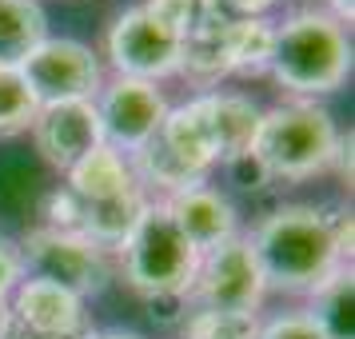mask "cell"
Listing matches in <instances>:
<instances>
[{"label":"cell","mask_w":355,"mask_h":339,"mask_svg":"<svg viewBox=\"0 0 355 339\" xmlns=\"http://www.w3.org/2000/svg\"><path fill=\"white\" fill-rule=\"evenodd\" d=\"M24 272L36 279H49L72 295H100L112 279V268L92 240L72 236V232H52V227H33L20 240Z\"/></svg>","instance_id":"7"},{"label":"cell","mask_w":355,"mask_h":339,"mask_svg":"<svg viewBox=\"0 0 355 339\" xmlns=\"http://www.w3.org/2000/svg\"><path fill=\"white\" fill-rule=\"evenodd\" d=\"M224 4L227 17H263L272 4H279V0H220Z\"/></svg>","instance_id":"28"},{"label":"cell","mask_w":355,"mask_h":339,"mask_svg":"<svg viewBox=\"0 0 355 339\" xmlns=\"http://www.w3.org/2000/svg\"><path fill=\"white\" fill-rule=\"evenodd\" d=\"M40 40H49V17L40 0H0V64L20 68Z\"/></svg>","instance_id":"17"},{"label":"cell","mask_w":355,"mask_h":339,"mask_svg":"<svg viewBox=\"0 0 355 339\" xmlns=\"http://www.w3.org/2000/svg\"><path fill=\"white\" fill-rule=\"evenodd\" d=\"M132 176L140 180V184H152V188H164L168 195L184 192V188H196V184H208L204 172H196L192 164L176 156L172 148L160 140V132L156 136H148L144 144L132 152Z\"/></svg>","instance_id":"15"},{"label":"cell","mask_w":355,"mask_h":339,"mask_svg":"<svg viewBox=\"0 0 355 339\" xmlns=\"http://www.w3.org/2000/svg\"><path fill=\"white\" fill-rule=\"evenodd\" d=\"M124 275L144 299L152 295H188L200 268V252L184 240L164 204H148L140 224L124 240Z\"/></svg>","instance_id":"5"},{"label":"cell","mask_w":355,"mask_h":339,"mask_svg":"<svg viewBox=\"0 0 355 339\" xmlns=\"http://www.w3.org/2000/svg\"><path fill=\"white\" fill-rule=\"evenodd\" d=\"M24 256H20V243H12V240H4L0 236V304L17 291V284L24 279Z\"/></svg>","instance_id":"25"},{"label":"cell","mask_w":355,"mask_h":339,"mask_svg":"<svg viewBox=\"0 0 355 339\" xmlns=\"http://www.w3.org/2000/svg\"><path fill=\"white\" fill-rule=\"evenodd\" d=\"M259 339H327V336L307 311H291V315H275L272 323H259Z\"/></svg>","instance_id":"22"},{"label":"cell","mask_w":355,"mask_h":339,"mask_svg":"<svg viewBox=\"0 0 355 339\" xmlns=\"http://www.w3.org/2000/svg\"><path fill=\"white\" fill-rule=\"evenodd\" d=\"M36 112H40V104H36L28 80L20 76V68L0 64V136H17V132L33 128Z\"/></svg>","instance_id":"19"},{"label":"cell","mask_w":355,"mask_h":339,"mask_svg":"<svg viewBox=\"0 0 355 339\" xmlns=\"http://www.w3.org/2000/svg\"><path fill=\"white\" fill-rule=\"evenodd\" d=\"M24 327L33 331H49V336H76V331H92V323L84 315V299L72 291L56 288L49 279H20L12 291V304H4Z\"/></svg>","instance_id":"13"},{"label":"cell","mask_w":355,"mask_h":339,"mask_svg":"<svg viewBox=\"0 0 355 339\" xmlns=\"http://www.w3.org/2000/svg\"><path fill=\"white\" fill-rule=\"evenodd\" d=\"M339 132L323 104L291 100L263 112L256 136V156L268 164L272 180H307L323 172L336 156Z\"/></svg>","instance_id":"4"},{"label":"cell","mask_w":355,"mask_h":339,"mask_svg":"<svg viewBox=\"0 0 355 339\" xmlns=\"http://www.w3.org/2000/svg\"><path fill=\"white\" fill-rule=\"evenodd\" d=\"M108 60L116 76L156 84L180 68V36L164 28L160 20H152L144 8H128L108 28Z\"/></svg>","instance_id":"10"},{"label":"cell","mask_w":355,"mask_h":339,"mask_svg":"<svg viewBox=\"0 0 355 339\" xmlns=\"http://www.w3.org/2000/svg\"><path fill=\"white\" fill-rule=\"evenodd\" d=\"M196 100H200V112H204V124H208L211 148H216L220 164L256 148L259 120H263L259 104H252L248 96H224V92H204Z\"/></svg>","instance_id":"14"},{"label":"cell","mask_w":355,"mask_h":339,"mask_svg":"<svg viewBox=\"0 0 355 339\" xmlns=\"http://www.w3.org/2000/svg\"><path fill=\"white\" fill-rule=\"evenodd\" d=\"M331 4V17L339 20V24H352V17H355V0H327Z\"/></svg>","instance_id":"29"},{"label":"cell","mask_w":355,"mask_h":339,"mask_svg":"<svg viewBox=\"0 0 355 339\" xmlns=\"http://www.w3.org/2000/svg\"><path fill=\"white\" fill-rule=\"evenodd\" d=\"M92 331H76V336H49V331H33L12 315V311H0V339H88Z\"/></svg>","instance_id":"26"},{"label":"cell","mask_w":355,"mask_h":339,"mask_svg":"<svg viewBox=\"0 0 355 339\" xmlns=\"http://www.w3.org/2000/svg\"><path fill=\"white\" fill-rule=\"evenodd\" d=\"M224 49H227V72L259 76L272 64L275 24L268 17H232L224 33Z\"/></svg>","instance_id":"16"},{"label":"cell","mask_w":355,"mask_h":339,"mask_svg":"<svg viewBox=\"0 0 355 339\" xmlns=\"http://www.w3.org/2000/svg\"><path fill=\"white\" fill-rule=\"evenodd\" d=\"M184 339H259V315H224V311H200L188 307L180 320Z\"/></svg>","instance_id":"20"},{"label":"cell","mask_w":355,"mask_h":339,"mask_svg":"<svg viewBox=\"0 0 355 339\" xmlns=\"http://www.w3.org/2000/svg\"><path fill=\"white\" fill-rule=\"evenodd\" d=\"M100 116V132L104 144L112 152H136L148 136H156V128L168 116V100L160 96V88L148 80H132V76H116L112 84H100V96L92 100Z\"/></svg>","instance_id":"9"},{"label":"cell","mask_w":355,"mask_h":339,"mask_svg":"<svg viewBox=\"0 0 355 339\" xmlns=\"http://www.w3.org/2000/svg\"><path fill=\"white\" fill-rule=\"evenodd\" d=\"M88 339H140V336H132V331H92Z\"/></svg>","instance_id":"30"},{"label":"cell","mask_w":355,"mask_h":339,"mask_svg":"<svg viewBox=\"0 0 355 339\" xmlns=\"http://www.w3.org/2000/svg\"><path fill=\"white\" fill-rule=\"evenodd\" d=\"M248 243L259 263L263 288L275 291H307L311 295L343 268L336 243V216L311 208V204L275 208L268 220H259Z\"/></svg>","instance_id":"1"},{"label":"cell","mask_w":355,"mask_h":339,"mask_svg":"<svg viewBox=\"0 0 355 339\" xmlns=\"http://www.w3.org/2000/svg\"><path fill=\"white\" fill-rule=\"evenodd\" d=\"M315 304H311V320L323 327L327 339H355V327H352V304H355V284H352V272L339 268L327 284L311 291Z\"/></svg>","instance_id":"18"},{"label":"cell","mask_w":355,"mask_h":339,"mask_svg":"<svg viewBox=\"0 0 355 339\" xmlns=\"http://www.w3.org/2000/svg\"><path fill=\"white\" fill-rule=\"evenodd\" d=\"M268 72L300 96L336 92L352 72L347 28L323 8H304V12L288 17L275 28V49Z\"/></svg>","instance_id":"2"},{"label":"cell","mask_w":355,"mask_h":339,"mask_svg":"<svg viewBox=\"0 0 355 339\" xmlns=\"http://www.w3.org/2000/svg\"><path fill=\"white\" fill-rule=\"evenodd\" d=\"M20 76L28 80L40 108L100 96V60L80 40H56V36L40 40L20 60Z\"/></svg>","instance_id":"8"},{"label":"cell","mask_w":355,"mask_h":339,"mask_svg":"<svg viewBox=\"0 0 355 339\" xmlns=\"http://www.w3.org/2000/svg\"><path fill=\"white\" fill-rule=\"evenodd\" d=\"M164 208H168L172 224L184 232V240L192 243L200 256L240 236V220H236L232 200L220 195L216 188H208V184H196V188H184V192L168 195Z\"/></svg>","instance_id":"12"},{"label":"cell","mask_w":355,"mask_h":339,"mask_svg":"<svg viewBox=\"0 0 355 339\" xmlns=\"http://www.w3.org/2000/svg\"><path fill=\"white\" fill-rule=\"evenodd\" d=\"M152 20H160L164 28H172L176 36H184L192 28V17H196V0H148L140 4Z\"/></svg>","instance_id":"24"},{"label":"cell","mask_w":355,"mask_h":339,"mask_svg":"<svg viewBox=\"0 0 355 339\" xmlns=\"http://www.w3.org/2000/svg\"><path fill=\"white\" fill-rule=\"evenodd\" d=\"M44 220L52 232H72V236H80V204H76V195L68 192V188H56V192L44 200Z\"/></svg>","instance_id":"23"},{"label":"cell","mask_w":355,"mask_h":339,"mask_svg":"<svg viewBox=\"0 0 355 339\" xmlns=\"http://www.w3.org/2000/svg\"><path fill=\"white\" fill-rule=\"evenodd\" d=\"M33 140H36V152H40L52 168L72 172L88 152H96V148L104 144L96 104H92V100L44 104L33 120Z\"/></svg>","instance_id":"11"},{"label":"cell","mask_w":355,"mask_h":339,"mask_svg":"<svg viewBox=\"0 0 355 339\" xmlns=\"http://www.w3.org/2000/svg\"><path fill=\"white\" fill-rule=\"evenodd\" d=\"M148 307H152V320L180 323V320H184V311H188V299H184V295H152Z\"/></svg>","instance_id":"27"},{"label":"cell","mask_w":355,"mask_h":339,"mask_svg":"<svg viewBox=\"0 0 355 339\" xmlns=\"http://www.w3.org/2000/svg\"><path fill=\"white\" fill-rule=\"evenodd\" d=\"M263 275L252 256V243L236 236V240L220 243L200 256L196 279L188 288V307L200 311H224V315H256L259 299H263Z\"/></svg>","instance_id":"6"},{"label":"cell","mask_w":355,"mask_h":339,"mask_svg":"<svg viewBox=\"0 0 355 339\" xmlns=\"http://www.w3.org/2000/svg\"><path fill=\"white\" fill-rule=\"evenodd\" d=\"M227 168V180L240 188V192H263L268 184H272V172H268V164L256 156V148L252 152H243L236 160H224Z\"/></svg>","instance_id":"21"},{"label":"cell","mask_w":355,"mask_h":339,"mask_svg":"<svg viewBox=\"0 0 355 339\" xmlns=\"http://www.w3.org/2000/svg\"><path fill=\"white\" fill-rule=\"evenodd\" d=\"M68 192L80 204V236L104 247H124L132 227L140 224L148 200L140 180L132 176L128 160L100 144L68 172Z\"/></svg>","instance_id":"3"}]
</instances>
